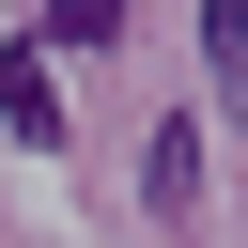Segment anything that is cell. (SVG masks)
Here are the masks:
<instances>
[{"mask_svg": "<svg viewBox=\"0 0 248 248\" xmlns=\"http://www.w3.org/2000/svg\"><path fill=\"white\" fill-rule=\"evenodd\" d=\"M0 124H16V140H31V155H46V140H62V78H46V62H31V46H0Z\"/></svg>", "mask_w": 248, "mask_h": 248, "instance_id": "obj_1", "label": "cell"}, {"mask_svg": "<svg viewBox=\"0 0 248 248\" xmlns=\"http://www.w3.org/2000/svg\"><path fill=\"white\" fill-rule=\"evenodd\" d=\"M202 62H217V93H248V0H202Z\"/></svg>", "mask_w": 248, "mask_h": 248, "instance_id": "obj_2", "label": "cell"}, {"mask_svg": "<svg viewBox=\"0 0 248 248\" xmlns=\"http://www.w3.org/2000/svg\"><path fill=\"white\" fill-rule=\"evenodd\" d=\"M46 46H124V0H46Z\"/></svg>", "mask_w": 248, "mask_h": 248, "instance_id": "obj_3", "label": "cell"}]
</instances>
